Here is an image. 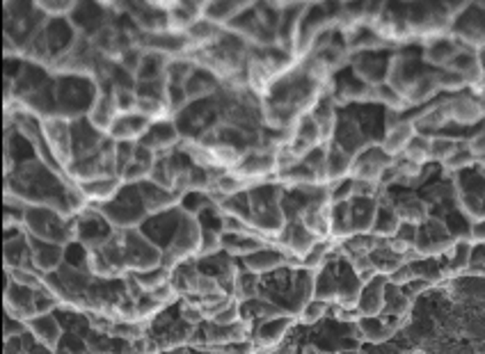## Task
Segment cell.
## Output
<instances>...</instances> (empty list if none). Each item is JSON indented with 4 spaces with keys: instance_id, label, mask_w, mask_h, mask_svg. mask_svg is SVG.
Listing matches in <instances>:
<instances>
[{
    "instance_id": "obj_1",
    "label": "cell",
    "mask_w": 485,
    "mask_h": 354,
    "mask_svg": "<svg viewBox=\"0 0 485 354\" xmlns=\"http://www.w3.org/2000/svg\"><path fill=\"white\" fill-rule=\"evenodd\" d=\"M42 123V137L51 149L55 162L62 169H67L69 164L76 160V151H73V133H71V121H67L60 114H51L39 121Z\"/></svg>"
},
{
    "instance_id": "obj_2",
    "label": "cell",
    "mask_w": 485,
    "mask_h": 354,
    "mask_svg": "<svg viewBox=\"0 0 485 354\" xmlns=\"http://www.w3.org/2000/svg\"><path fill=\"white\" fill-rule=\"evenodd\" d=\"M458 240L451 236L447 222L431 217L424 226H419L417 233V243H415V252L421 259H435V256H447Z\"/></svg>"
},
{
    "instance_id": "obj_3",
    "label": "cell",
    "mask_w": 485,
    "mask_h": 354,
    "mask_svg": "<svg viewBox=\"0 0 485 354\" xmlns=\"http://www.w3.org/2000/svg\"><path fill=\"white\" fill-rule=\"evenodd\" d=\"M391 164H394V158H389V155L380 149V144H373V146H368L366 151H361L359 155L352 158L350 178L368 180V183L380 185V178L385 174V169L391 167Z\"/></svg>"
},
{
    "instance_id": "obj_4",
    "label": "cell",
    "mask_w": 485,
    "mask_h": 354,
    "mask_svg": "<svg viewBox=\"0 0 485 354\" xmlns=\"http://www.w3.org/2000/svg\"><path fill=\"white\" fill-rule=\"evenodd\" d=\"M298 222L316 240H330L332 236V201H307Z\"/></svg>"
},
{
    "instance_id": "obj_5",
    "label": "cell",
    "mask_w": 485,
    "mask_h": 354,
    "mask_svg": "<svg viewBox=\"0 0 485 354\" xmlns=\"http://www.w3.org/2000/svg\"><path fill=\"white\" fill-rule=\"evenodd\" d=\"M451 103V121L458 126H474L485 119V94L472 92L470 94H456L449 98Z\"/></svg>"
},
{
    "instance_id": "obj_6",
    "label": "cell",
    "mask_w": 485,
    "mask_h": 354,
    "mask_svg": "<svg viewBox=\"0 0 485 354\" xmlns=\"http://www.w3.org/2000/svg\"><path fill=\"white\" fill-rule=\"evenodd\" d=\"M202 233H204V226L200 224V222H197V217L181 215V222H179V226H177V233L172 236L170 245L184 254L186 259H200Z\"/></svg>"
},
{
    "instance_id": "obj_7",
    "label": "cell",
    "mask_w": 485,
    "mask_h": 354,
    "mask_svg": "<svg viewBox=\"0 0 485 354\" xmlns=\"http://www.w3.org/2000/svg\"><path fill=\"white\" fill-rule=\"evenodd\" d=\"M387 71H389V60H382L373 53H359L352 55V73L359 82H364L368 87H378L387 82Z\"/></svg>"
},
{
    "instance_id": "obj_8",
    "label": "cell",
    "mask_w": 485,
    "mask_h": 354,
    "mask_svg": "<svg viewBox=\"0 0 485 354\" xmlns=\"http://www.w3.org/2000/svg\"><path fill=\"white\" fill-rule=\"evenodd\" d=\"M394 210L401 220V224L408 226H424L431 220V203L424 197L417 194H403L394 201Z\"/></svg>"
},
{
    "instance_id": "obj_9",
    "label": "cell",
    "mask_w": 485,
    "mask_h": 354,
    "mask_svg": "<svg viewBox=\"0 0 485 354\" xmlns=\"http://www.w3.org/2000/svg\"><path fill=\"white\" fill-rule=\"evenodd\" d=\"M28 247H30V254H32V266H35L39 275H51L53 270L62 266L64 247L35 240V238H30V236H28Z\"/></svg>"
},
{
    "instance_id": "obj_10",
    "label": "cell",
    "mask_w": 485,
    "mask_h": 354,
    "mask_svg": "<svg viewBox=\"0 0 485 354\" xmlns=\"http://www.w3.org/2000/svg\"><path fill=\"white\" fill-rule=\"evenodd\" d=\"M417 137V128L412 119H403L398 121L396 126L385 130L382 133V142H380V149L389 155V158H401L403 153H405V149L410 146V142Z\"/></svg>"
},
{
    "instance_id": "obj_11",
    "label": "cell",
    "mask_w": 485,
    "mask_h": 354,
    "mask_svg": "<svg viewBox=\"0 0 485 354\" xmlns=\"http://www.w3.org/2000/svg\"><path fill=\"white\" fill-rule=\"evenodd\" d=\"M151 126L154 123L147 121L144 117H140V114H124V117H117L108 137L112 142H135L137 144L147 137Z\"/></svg>"
},
{
    "instance_id": "obj_12",
    "label": "cell",
    "mask_w": 485,
    "mask_h": 354,
    "mask_svg": "<svg viewBox=\"0 0 485 354\" xmlns=\"http://www.w3.org/2000/svg\"><path fill=\"white\" fill-rule=\"evenodd\" d=\"M316 238L311 236L300 222H289L286 231L279 236V245L284 247V254L289 256H298V259H305L307 254L316 247Z\"/></svg>"
},
{
    "instance_id": "obj_13",
    "label": "cell",
    "mask_w": 485,
    "mask_h": 354,
    "mask_svg": "<svg viewBox=\"0 0 485 354\" xmlns=\"http://www.w3.org/2000/svg\"><path fill=\"white\" fill-rule=\"evenodd\" d=\"M387 277H375L371 284L364 286L359 300V314L361 318H380L385 311V302H387Z\"/></svg>"
},
{
    "instance_id": "obj_14",
    "label": "cell",
    "mask_w": 485,
    "mask_h": 354,
    "mask_svg": "<svg viewBox=\"0 0 485 354\" xmlns=\"http://www.w3.org/2000/svg\"><path fill=\"white\" fill-rule=\"evenodd\" d=\"M463 48L460 41H456L451 35H444L438 39H431L426 41V48H424V62L431 64V67H438V69H447V64L454 60L456 53Z\"/></svg>"
},
{
    "instance_id": "obj_15",
    "label": "cell",
    "mask_w": 485,
    "mask_h": 354,
    "mask_svg": "<svg viewBox=\"0 0 485 354\" xmlns=\"http://www.w3.org/2000/svg\"><path fill=\"white\" fill-rule=\"evenodd\" d=\"M140 201H142V210H147L149 215L167 213L172 208H177V206H181V199L174 192L163 190V187H156L151 183L140 185Z\"/></svg>"
},
{
    "instance_id": "obj_16",
    "label": "cell",
    "mask_w": 485,
    "mask_h": 354,
    "mask_svg": "<svg viewBox=\"0 0 485 354\" xmlns=\"http://www.w3.org/2000/svg\"><path fill=\"white\" fill-rule=\"evenodd\" d=\"M121 187H124V183L119 180V176H105V178H96V180H89V183H83L80 190H83V194L87 197V201L92 206H105L117 199Z\"/></svg>"
},
{
    "instance_id": "obj_17",
    "label": "cell",
    "mask_w": 485,
    "mask_h": 354,
    "mask_svg": "<svg viewBox=\"0 0 485 354\" xmlns=\"http://www.w3.org/2000/svg\"><path fill=\"white\" fill-rule=\"evenodd\" d=\"M252 7V3H204V19L225 30L229 23H234L238 16Z\"/></svg>"
},
{
    "instance_id": "obj_18",
    "label": "cell",
    "mask_w": 485,
    "mask_h": 354,
    "mask_svg": "<svg viewBox=\"0 0 485 354\" xmlns=\"http://www.w3.org/2000/svg\"><path fill=\"white\" fill-rule=\"evenodd\" d=\"M28 332L35 336V341L42 345V348L55 352L57 350V343L62 339V327L60 323L53 318V316H46V318H35L28 323Z\"/></svg>"
},
{
    "instance_id": "obj_19",
    "label": "cell",
    "mask_w": 485,
    "mask_h": 354,
    "mask_svg": "<svg viewBox=\"0 0 485 354\" xmlns=\"http://www.w3.org/2000/svg\"><path fill=\"white\" fill-rule=\"evenodd\" d=\"M311 119L316 121V126L323 135V144H332L334 142V135H336V126H339V114L334 110V103L332 98H320V103L314 108V112L309 114Z\"/></svg>"
},
{
    "instance_id": "obj_20",
    "label": "cell",
    "mask_w": 485,
    "mask_h": 354,
    "mask_svg": "<svg viewBox=\"0 0 485 354\" xmlns=\"http://www.w3.org/2000/svg\"><path fill=\"white\" fill-rule=\"evenodd\" d=\"M284 266H286V254L279 252V249H273V247H264V249L254 252L245 259V268H248V272L257 275V277L273 272V270H279Z\"/></svg>"
},
{
    "instance_id": "obj_21",
    "label": "cell",
    "mask_w": 485,
    "mask_h": 354,
    "mask_svg": "<svg viewBox=\"0 0 485 354\" xmlns=\"http://www.w3.org/2000/svg\"><path fill=\"white\" fill-rule=\"evenodd\" d=\"M350 174H352V155L348 151H343L341 146H336L334 142L327 144V178H330V185L348 180Z\"/></svg>"
},
{
    "instance_id": "obj_22",
    "label": "cell",
    "mask_w": 485,
    "mask_h": 354,
    "mask_svg": "<svg viewBox=\"0 0 485 354\" xmlns=\"http://www.w3.org/2000/svg\"><path fill=\"white\" fill-rule=\"evenodd\" d=\"M350 208H352L355 233H359V236L373 233V224H375L378 210H380V201L378 199H352Z\"/></svg>"
},
{
    "instance_id": "obj_23",
    "label": "cell",
    "mask_w": 485,
    "mask_h": 354,
    "mask_svg": "<svg viewBox=\"0 0 485 354\" xmlns=\"http://www.w3.org/2000/svg\"><path fill=\"white\" fill-rule=\"evenodd\" d=\"M438 94H440V85H438V78H435V71L419 73V76L415 78V82L408 89L405 101H408L410 108H412V105H424V103L433 101Z\"/></svg>"
},
{
    "instance_id": "obj_24",
    "label": "cell",
    "mask_w": 485,
    "mask_h": 354,
    "mask_svg": "<svg viewBox=\"0 0 485 354\" xmlns=\"http://www.w3.org/2000/svg\"><path fill=\"white\" fill-rule=\"evenodd\" d=\"M291 327H293V320L289 316L266 320V323L261 325L259 334H257V345H259V348L275 350L277 345L284 341V336L291 332Z\"/></svg>"
},
{
    "instance_id": "obj_25",
    "label": "cell",
    "mask_w": 485,
    "mask_h": 354,
    "mask_svg": "<svg viewBox=\"0 0 485 354\" xmlns=\"http://www.w3.org/2000/svg\"><path fill=\"white\" fill-rule=\"evenodd\" d=\"M456 206H458V210L472 222V224H476V222H485V197L481 192L458 187Z\"/></svg>"
},
{
    "instance_id": "obj_26",
    "label": "cell",
    "mask_w": 485,
    "mask_h": 354,
    "mask_svg": "<svg viewBox=\"0 0 485 354\" xmlns=\"http://www.w3.org/2000/svg\"><path fill=\"white\" fill-rule=\"evenodd\" d=\"M401 220L394 210V201H385L380 203V210H378L375 224H373V236L382 238V240H391L394 236L401 231Z\"/></svg>"
},
{
    "instance_id": "obj_27",
    "label": "cell",
    "mask_w": 485,
    "mask_h": 354,
    "mask_svg": "<svg viewBox=\"0 0 485 354\" xmlns=\"http://www.w3.org/2000/svg\"><path fill=\"white\" fill-rule=\"evenodd\" d=\"M218 87H220V80L213 76V73L197 69L191 76V80L186 82V94L191 101H197V98H207L211 94H218Z\"/></svg>"
},
{
    "instance_id": "obj_28",
    "label": "cell",
    "mask_w": 485,
    "mask_h": 354,
    "mask_svg": "<svg viewBox=\"0 0 485 354\" xmlns=\"http://www.w3.org/2000/svg\"><path fill=\"white\" fill-rule=\"evenodd\" d=\"M211 153H213V164H216V169L234 171L238 164H241L245 149L236 146L234 142H220L216 149H211Z\"/></svg>"
},
{
    "instance_id": "obj_29",
    "label": "cell",
    "mask_w": 485,
    "mask_h": 354,
    "mask_svg": "<svg viewBox=\"0 0 485 354\" xmlns=\"http://www.w3.org/2000/svg\"><path fill=\"white\" fill-rule=\"evenodd\" d=\"M85 266H87V275L98 277V279H114L124 272V270L114 266V261L105 256L103 252H87Z\"/></svg>"
},
{
    "instance_id": "obj_30",
    "label": "cell",
    "mask_w": 485,
    "mask_h": 354,
    "mask_svg": "<svg viewBox=\"0 0 485 354\" xmlns=\"http://www.w3.org/2000/svg\"><path fill=\"white\" fill-rule=\"evenodd\" d=\"M137 114H140V117H144L147 121H151V123L172 121V117H174L163 98H140V101H137Z\"/></svg>"
},
{
    "instance_id": "obj_31",
    "label": "cell",
    "mask_w": 485,
    "mask_h": 354,
    "mask_svg": "<svg viewBox=\"0 0 485 354\" xmlns=\"http://www.w3.org/2000/svg\"><path fill=\"white\" fill-rule=\"evenodd\" d=\"M174 178H177V167L172 164V160L158 158L154 167H151V171H149V180H147V183H151L156 187H163V190L172 192V187H174Z\"/></svg>"
},
{
    "instance_id": "obj_32",
    "label": "cell",
    "mask_w": 485,
    "mask_h": 354,
    "mask_svg": "<svg viewBox=\"0 0 485 354\" xmlns=\"http://www.w3.org/2000/svg\"><path fill=\"white\" fill-rule=\"evenodd\" d=\"M403 158L415 162V164H421V167H426V164L431 162V137L426 135H419L410 142V146L405 149V153H403Z\"/></svg>"
},
{
    "instance_id": "obj_33",
    "label": "cell",
    "mask_w": 485,
    "mask_h": 354,
    "mask_svg": "<svg viewBox=\"0 0 485 354\" xmlns=\"http://www.w3.org/2000/svg\"><path fill=\"white\" fill-rule=\"evenodd\" d=\"M458 146H460V139H456V137H447V135L431 137V162L444 164Z\"/></svg>"
},
{
    "instance_id": "obj_34",
    "label": "cell",
    "mask_w": 485,
    "mask_h": 354,
    "mask_svg": "<svg viewBox=\"0 0 485 354\" xmlns=\"http://www.w3.org/2000/svg\"><path fill=\"white\" fill-rule=\"evenodd\" d=\"M476 164H479V160H476V155L467 149V142H460V146L451 153V158L444 162L442 167L447 171H465L470 167H476Z\"/></svg>"
},
{
    "instance_id": "obj_35",
    "label": "cell",
    "mask_w": 485,
    "mask_h": 354,
    "mask_svg": "<svg viewBox=\"0 0 485 354\" xmlns=\"http://www.w3.org/2000/svg\"><path fill=\"white\" fill-rule=\"evenodd\" d=\"M435 78H438V85H440V92H449V94H463L465 89H470L467 80L460 76L456 71H449V69H438L435 71Z\"/></svg>"
},
{
    "instance_id": "obj_36",
    "label": "cell",
    "mask_w": 485,
    "mask_h": 354,
    "mask_svg": "<svg viewBox=\"0 0 485 354\" xmlns=\"http://www.w3.org/2000/svg\"><path fill=\"white\" fill-rule=\"evenodd\" d=\"M7 275H10L12 284L28 288V291H39L44 284V277L32 268H14V270H7Z\"/></svg>"
},
{
    "instance_id": "obj_37",
    "label": "cell",
    "mask_w": 485,
    "mask_h": 354,
    "mask_svg": "<svg viewBox=\"0 0 485 354\" xmlns=\"http://www.w3.org/2000/svg\"><path fill=\"white\" fill-rule=\"evenodd\" d=\"M133 277L140 284V288H142V293H154V291H158L161 286H165L172 275L167 270L156 268V270H149V272H135Z\"/></svg>"
},
{
    "instance_id": "obj_38",
    "label": "cell",
    "mask_w": 485,
    "mask_h": 354,
    "mask_svg": "<svg viewBox=\"0 0 485 354\" xmlns=\"http://www.w3.org/2000/svg\"><path fill=\"white\" fill-rule=\"evenodd\" d=\"M35 10L42 12L46 19H60V16H67L71 12L78 10L76 3H71V0H55V3H51V0H39V3H35Z\"/></svg>"
},
{
    "instance_id": "obj_39",
    "label": "cell",
    "mask_w": 485,
    "mask_h": 354,
    "mask_svg": "<svg viewBox=\"0 0 485 354\" xmlns=\"http://www.w3.org/2000/svg\"><path fill=\"white\" fill-rule=\"evenodd\" d=\"M225 249V240H222V231L218 233L216 229H204L202 233V249H200V259H209L216 256Z\"/></svg>"
},
{
    "instance_id": "obj_40",
    "label": "cell",
    "mask_w": 485,
    "mask_h": 354,
    "mask_svg": "<svg viewBox=\"0 0 485 354\" xmlns=\"http://www.w3.org/2000/svg\"><path fill=\"white\" fill-rule=\"evenodd\" d=\"M112 94H114V105H117L119 117H124V114H137L140 96L133 89H112Z\"/></svg>"
},
{
    "instance_id": "obj_41",
    "label": "cell",
    "mask_w": 485,
    "mask_h": 354,
    "mask_svg": "<svg viewBox=\"0 0 485 354\" xmlns=\"http://www.w3.org/2000/svg\"><path fill=\"white\" fill-rule=\"evenodd\" d=\"M163 101L167 103L170 112L177 117V114H181L186 110V105L191 103V98H188V94H186V87L167 85V92H165V98H163Z\"/></svg>"
},
{
    "instance_id": "obj_42",
    "label": "cell",
    "mask_w": 485,
    "mask_h": 354,
    "mask_svg": "<svg viewBox=\"0 0 485 354\" xmlns=\"http://www.w3.org/2000/svg\"><path fill=\"white\" fill-rule=\"evenodd\" d=\"M149 171L151 167H147L142 162H130L126 169H121L119 180L124 185H140V183H144V180H149Z\"/></svg>"
},
{
    "instance_id": "obj_43",
    "label": "cell",
    "mask_w": 485,
    "mask_h": 354,
    "mask_svg": "<svg viewBox=\"0 0 485 354\" xmlns=\"http://www.w3.org/2000/svg\"><path fill=\"white\" fill-rule=\"evenodd\" d=\"M327 311H330V304L323 302V300H316V298H314V300H311V302L307 304L305 309L300 311L298 318H300V323H302V325H316L318 320L327 314Z\"/></svg>"
},
{
    "instance_id": "obj_44",
    "label": "cell",
    "mask_w": 485,
    "mask_h": 354,
    "mask_svg": "<svg viewBox=\"0 0 485 354\" xmlns=\"http://www.w3.org/2000/svg\"><path fill=\"white\" fill-rule=\"evenodd\" d=\"M163 309H165V307H163L161 302H156V300L151 298L149 293H147V295H142V298H140V300L135 302V311H137V318H140V323H142V320L147 323V320L156 318V316L161 314Z\"/></svg>"
},
{
    "instance_id": "obj_45",
    "label": "cell",
    "mask_w": 485,
    "mask_h": 354,
    "mask_svg": "<svg viewBox=\"0 0 485 354\" xmlns=\"http://www.w3.org/2000/svg\"><path fill=\"white\" fill-rule=\"evenodd\" d=\"M241 311H243V304H238V302L232 300V304H229L227 309H222L220 314L211 320V323L218 325V327H234L236 323H241V320H243Z\"/></svg>"
},
{
    "instance_id": "obj_46",
    "label": "cell",
    "mask_w": 485,
    "mask_h": 354,
    "mask_svg": "<svg viewBox=\"0 0 485 354\" xmlns=\"http://www.w3.org/2000/svg\"><path fill=\"white\" fill-rule=\"evenodd\" d=\"M467 149L476 155V160L483 158L485 155V130H479V133H474L470 139H467Z\"/></svg>"
},
{
    "instance_id": "obj_47",
    "label": "cell",
    "mask_w": 485,
    "mask_h": 354,
    "mask_svg": "<svg viewBox=\"0 0 485 354\" xmlns=\"http://www.w3.org/2000/svg\"><path fill=\"white\" fill-rule=\"evenodd\" d=\"M472 245H485V222H476L472 224Z\"/></svg>"
},
{
    "instance_id": "obj_48",
    "label": "cell",
    "mask_w": 485,
    "mask_h": 354,
    "mask_svg": "<svg viewBox=\"0 0 485 354\" xmlns=\"http://www.w3.org/2000/svg\"><path fill=\"white\" fill-rule=\"evenodd\" d=\"M474 354H485V339H479L474 343Z\"/></svg>"
},
{
    "instance_id": "obj_49",
    "label": "cell",
    "mask_w": 485,
    "mask_h": 354,
    "mask_svg": "<svg viewBox=\"0 0 485 354\" xmlns=\"http://www.w3.org/2000/svg\"><path fill=\"white\" fill-rule=\"evenodd\" d=\"M336 354H361L359 350H341V352H336Z\"/></svg>"
},
{
    "instance_id": "obj_50",
    "label": "cell",
    "mask_w": 485,
    "mask_h": 354,
    "mask_svg": "<svg viewBox=\"0 0 485 354\" xmlns=\"http://www.w3.org/2000/svg\"><path fill=\"white\" fill-rule=\"evenodd\" d=\"M479 167L485 171V155H483V158H479Z\"/></svg>"
}]
</instances>
